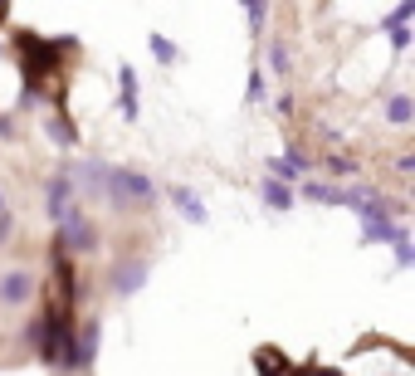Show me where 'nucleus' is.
Returning <instances> with one entry per match:
<instances>
[{"mask_svg":"<svg viewBox=\"0 0 415 376\" xmlns=\"http://www.w3.org/2000/svg\"><path fill=\"white\" fill-rule=\"evenodd\" d=\"M0 215H5V195H0Z\"/></svg>","mask_w":415,"mask_h":376,"instance_id":"a878e982","label":"nucleus"},{"mask_svg":"<svg viewBox=\"0 0 415 376\" xmlns=\"http://www.w3.org/2000/svg\"><path fill=\"white\" fill-rule=\"evenodd\" d=\"M303 195L317 205H347V186H322V181H303Z\"/></svg>","mask_w":415,"mask_h":376,"instance_id":"4468645a","label":"nucleus"},{"mask_svg":"<svg viewBox=\"0 0 415 376\" xmlns=\"http://www.w3.org/2000/svg\"><path fill=\"white\" fill-rule=\"evenodd\" d=\"M98 245V235H93V225L79 215V210H69L64 220H59V249L69 254V249H93Z\"/></svg>","mask_w":415,"mask_h":376,"instance_id":"20e7f679","label":"nucleus"},{"mask_svg":"<svg viewBox=\"0 0 415 376\" xmlns=\"http://www.w3.org/2000/svg\"><path fill=\"white\" fill-rule=\"evenodd\" d=\"M254 367H264L269 376H289V362H284V352H274V347L254 352Z\"/></svg>","mask_w":415,"mask_h":376,"instance_id":"dca6fc26","label":"nucleus"},{"mask_svg":"<svg viewBox=\"0 0 415 376\" xmlns=\"http://www.w3.org/2000/svg\"><path fill=\"white\" fill-rule=\"evenodd\" d=\"M269 69L274 74H289V44H274L269 49Z\"/></svg>","mask_w":415,"mask_h":376,"instance_id":"6ab92c4d","label":"nucleus"},{"mask_svg":"<svg viewBox=\"0 0 415 376\" xmlns=\"http://www.w3.org/2000/svg\"><path fill=\"white\" fill-rule=\"evenodd\" d=\"M264 167H269V176H274V181H284V186H289V181H298V176L308 171L312 162H308V157H303V152H298V147H294L289 157H269Z\"/></svg>","mask_w":415,"mask_h":376,"instance_id":"0eeeda50","label":"nucleus"},{"mask_svg":"<svg viewBox=\"0 0 415 376\" xmlns=\"http://www.w3.org/2000/svg\"><path fill=\"white\" fill-rule=\"evenodd\" d=\"M327 167H332V171H342V176H352V171H357V162H352V157H332Z\"/></svg>","mask_w":415,"mask_h":376,"instance_id":"b1692460","label":"nucleus"},{"mask_svg":"<svg viewBox=\"0 0 415 376\" xmlns=\"http://www.w3.org/2000/svg\"><path fill=\"white\" fill-rule=\"evenodd\" d=\"M386 117H391V122H396V127H406V122H411L415 117V103L406 93H396L391 98V103H386Z\"/></svg>","mask_w":415,"mask_h":376,"instance_id":"f3484780","label":"nucleus"},{"mask_svg":"<svg viewBox=\"0 0 415 376\" xmlns=\"http://www.w3.org/2000/svg\"><path fill=\"white\" fill-rule=\"evenodd\" d=\"M244 15H249V25L259 30V25L269 20V5H264V0H249V5H244Z\"/></svg>","mask_w":415,"mask_h":376,"instance_id":"412c9836","label":"nucleus"},{"mask_svg":"<svg viewBox=\"0 0 415 376\" xmlns=\"http://www.w3.org/2000/svg\"><path fill=\"white\" fill-rule=\"evenodd\" d=\"M98 337H103L98 323H84V328L74 332V367H79V372L93 367V357H98Z\"/></svg>","mask_w":415,"mask_h":376,"instance_id":"423d86ee","label":"nucleus"},{"mask_svg":"<svg viewBox=\"0 0 415 376\" xmlns=\"http://www.w3.org/2000/svg\"><path fill=\"white\" fill-rule=\"evenodd\" d=\"M74 195H79V186H74V171H59L54 181H49V220L59 225L69 210H74Z\"/></svg>","mask_w":415,"mask_h":376,"instance_id":"39448f33","label":"nucleus"},{"mask_svg":"<svg viewBox=\"0 0 415 376\" xmlns=\"http://www.w3.org/2000/svg\"><path fill=\"white\" fill-rule=\"evenodd\" d=\"M264 93H269L264 74H259V69H249V84H244V103H264Z\"/></svg>","mask_w":415,"mask_h":376,"instance_id":"a211bd4d","label":"nucleus"},{"mask_svg":"<svg viewBox=\"0 0 415 376\" xmlns=\"http://www.w3.org/2000/svg\"><path fill=\"white\" fill-rule=\"evenodd\" d=\"M49 137H54V147H74V142H79V127L69 122L64 103H59V108H54V117H49Z\"/></svg>","mask_w":415,"mask_h":376,"instance_id":"ddd939ff","label":"nucleus"},{"mask_svg":"<svg viewBox=\"0 0 415 376\" xmlns=\"http://www.w3.org/2000/svg\"><path fill=\"white\" fill-rule=\"evenodd\" d=\"M15 44H20V69H25V93H20V103H34L39 98V84L59 69V54H64V44L59 39H39L34 30H20L15 34Z\"/></svg>","mask_w":415,"mask_h":376,"instance_id":"f257e3e1","label":"nucleus"},{"mask_svg":"<svg viewBox=\"0 0 415 376\" xmlns=\"http://www.w3.org/2000/svg\"><path fill=\"white\" fill-rule=\"evenodd\" d=\"M147 49H152V54H157L162 64H181V49H176V44H171L166 34H147Z\"/></svg>","mask_w":415,"mask_h":376,"instance_id":"2eb2a0df","label":"nucleus"},{"mask_svg":"<svg viewBox=\"0 0 415 376\" xmlns=\"http://www.w3.org/2000/svg\"><path fill=\"white\" fill-rule=\"evenodd\" d=\"M259 200H264L269 210H294V186H284V181L264 176V181H259Z\"/></svg>","mask_w":415,"mask_h":376,"instance_id":"9b49d317","label":"nucleus"},{"mask_svg":"<svg viewBox=\"0 0 415 376\" xmlns=\"http://www.w3.org/2000/svg\"><path fill=\"white\" fill-rule=\"evenodd\" d=\"M117 103H122V117H127V122H137V112H142V108H137V69H132V64H122V69H117Z\"/></svg>","mask_w":415,"mask_h":376,"instance_id":"1a4fd4ad","label":"nucleus"},{"mask_svg":"<svg viewBox=\"0 0 415 376\" xmlns=\"http://www.w3.org/2000/svg\"><path fill=\"white\" fill-rule=\"evenodd\" d=\"M29 293H34V279H29L25 269H10V274L0 279V303H10V308H20Z\"/></svg>","mask_w":415,"mask_h":376,"instance_id":"9d476101","label":"nucleus"},{"mask_svg":"<svg viewBox=\"0 0 415 376\" xmlns=\"http://www.w3.org/2000/svg\"><path fill=\"white\" fill-rule=\"evenodd\" d=\"M25 337H29V347H34V352H44V313H39V318L25 328Z\"/></svg>","mask_w":415,"mask_h":376,"instance_id":"aec40b11","label":"nucleus"},{"mask_svg":"<svg viewBox=\"0 0 415 376\" xmlns=\"http://www.w3.org/2000/svg\"><path fill=\"white\" fill-rule=\"evenodd\" d=\"M391 34V49H406L411 44V25H401V30H386Z\"/></svg>","mask_w":415,"mask_h":376,"instance_id":"5701e85b","label":"nucleus"},{"mask_svg":"<svg viewBox=\"0 0 415 376\" xmlns=\"http://www.w3.org/2000/svg\"><path fill=\"white\" fill-rule=\"evenodd\" d=\"M166 195H171V205H176V210H181V215H186L191 225H206V220H210L206 200H201V195H196V190H191V186H171V190H166Z\"/></svg>","mask_w":415,"mask_h":376,"instance_id":"6e6552de","label":"nucleus"},{"mask_svg":"<svg viewBox=\"0 0 415 376\" xmlns=\"http://www.w3.org/2000/svg\"><path fill=\"white\" fill-rule=\"evenodd\" d=\"M411 240L406 220H386V215H362V245H396Z\"/></svg>","mask_w":415,"mask_h":376,"instance_id":"7ed1b4c3","label":"nucleus"},{"mask_svg":"<svg viewBox=\"0 0 415 376\" xmlns=\"http://www.w3.org/2000/svg\"><path fill=\"white\" fill-rule=\"evenodd\" d=\"M396 264H401V269H411V264H415V249H411V240H396Z\"/></svg>","mask_w":415,"mask_h":376,"instance_id":"4be33fe9","label":"nucleus"},{"mask_svg":"<svg viewBox=\"0 0 415 376\" xmlns=\"http://www.w3.org/2000/svg\"><path fill=\"white\" fill-rule=\"evenodd\" d=\"M10 230H15V215H10V210H5V215H0V245H5V240H10Z\"/></svg>","mask_w":415,"mask_h":376,"instance_id":"393cba45","label":"nucleus"},{"mask_svg":"<svg viewBox=\"0 0 415 376\" xmlns=\"http://www.w3.org/2000/svg\"><path fill=\"white\" fill-rule=\"evenodd\" d=\"M98 195H107L112 205H147L157 186L147 171H127V167H107L103 162V181H98Z\"/></svg>","mask_w":415,"mask_h":376,"instance_id":"f03ea898","label":"nucleus"},{"mask_svg":"<svg viewBox=\"0 0 415 376\" xmlns=\"http://www.w3.org/2000/svg\"><path fill=\"white\" fill-rule=\"evenodd\" d=\"M147 283V264L142 259H127L117 274H112V293H132V288H142Z\"/></svg>","mask_w":415,"mask_h":376,"instance_id":"f8f14e48","label":"nucleus"}]
</instances>
